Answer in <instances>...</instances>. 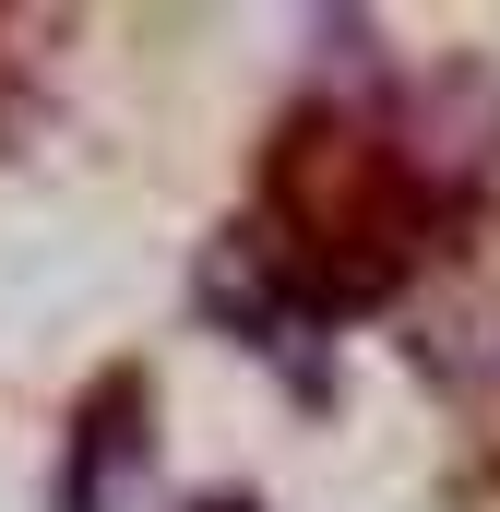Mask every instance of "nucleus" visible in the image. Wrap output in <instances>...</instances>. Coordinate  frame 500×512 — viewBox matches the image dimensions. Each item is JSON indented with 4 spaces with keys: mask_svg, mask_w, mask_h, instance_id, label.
<instances>
[{
    "mask_svg": "<svg viewBox=\"0 0 500 512\" xmlns=\"http://www.w3.org/2000/svg\"><path fill=\"white\" fill-rule=\"evenodd\" d=\"M203 512H262V501H203Z\"/></svg>",
    "mask_w": 500,
    "mask_h": 512,
    "instance_id": "nucleus-2",
    "label": "nucleus"
},
{
    "mask_svg": "<svg viewBox=\"0 0 500 512\" xmlns=\"http://www.w3.org/2000/svg\"><path fill=\"white\" fill-rule=\"evenodd\" d=\"M155 393L143 370H108V382L72 405V441H60V512H131L143 465H155Z\"/></svg>",
    "mask_w": 500,
    "mask_h": 512,
    "instance_id": "nucleus-1",
    "label": "nucleus"
}]
</instances>
